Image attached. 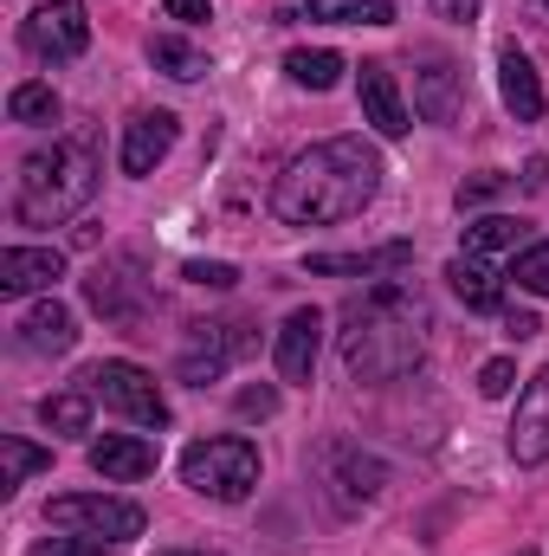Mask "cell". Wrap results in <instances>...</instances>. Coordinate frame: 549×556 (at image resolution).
I'll return each mask as SVG.
<instances>
[{
  "label": "cell",
  "mask_w": 549,
  "mask_h": 556,
  "mask_svg": "<svg viewBox=\"0 0 549 556\" xmlns=\"http://www.w3.org/2000/svg\"><path fill=\"white\" fill-rule=\"evenodd\" d=\"M375 194H382V155L362 137H330L291 155V168L272 188V207L291 227H336V220L362 214Z\"/></svg>",
  "instance_id": "6da1fadb"
},
{
  "label": "cell",
  "mask_w": 549,
  "mask_h": 556,
  "mask_svg": "<svg viewBox=\"0 0 549 556\" xmlns=\"http://www.w3.org/2000/svg\"><path fill=\"white\" fill-rule=\"evenodd\" d=\"M433 311L408 285H375L343 311V369L356 382H401L426 356Z\"/></svg>",
  "instance_id": "7a4b0ae2"
},
{
  "label": "cell",
  "mask_w": 549,
  "mask_h": 556,
  "mask_svg": "<svg viewBox=\"0 0 549 556\" xmlns=\"http://www.w3.org/2000/svg\"><path fill=\"white\" fill-rule=\"evenodd\" d=\"M91 194H98V149H91V137H65L20 162L13 220L20 227H65Z\"/></svg>",
  "instance_id": "3957f363"
},
{
  "label": "cell",
  "mask_w": 549,
  "mask_h": 556,
  "mask_svg": "<svg viewBox=\"0 0 549 556\" xmlns=\"http://www.w3.org/2000/svg\"><path fill=\"white\" fill-rule=\"evenodd\" d=\"M181 485L201 492V498H214V505H240V498H253V485H259V446L240 440V433H227V440H194V446L181 453Z\"/></svg>",
  "instance_id": "277c9868"
},
{
  "label": "cell",
  "mask_w": 549,
  "mask_h": 556,
  "mask_svg": "<svg viewBox=\"0 0 549 556\" xmlns=\"http://www.w3.org/2000/svg\"><path fill=\"white\" fill-rule=\"evenodd\" d=\"M78 382H85V395H91V402H104L111 415L137 420V427H168V402H162L155 376L137 369V363H91Z\"/></svg>",
  "instance_id": "5b68a950"
},
{
  "label": "cell",
  "mask_w": 549,
  "mask_h": 556,
  "mask_svg": "<svg viewBox=\"0 0 549 556\" xmlns=\"http://www.w3.org/2000/svg\"><path fill=\"white\" fill-rule=\"evenodd\" d=\"M46 525H52V531L98 538V544H130V538H142V505L104 498V492H65V498L46 505Z\"/></svg>",
  "instance_id": "8992f818"
},
{
  "label": "cell",
  "mask_w": 549,
  "mask_h": 556,
  "mask_svg": "<svg viewBox=\"0 0 549 556\" xmlns=\"http://www.w3.org/2000/svg\"><path fill=\"white\" fill-rule=\"evenodd\" d=\"M259 337H253V324H240V317H214V324H194L188 330V343H181V356H175V376L188 382V389H207V382H220L246 350H253Z\"/></svg>",
  "instance_id": "52a82bcc"
},
{
  "label": "cell",
  "mask_w": 549,
  "mask_h": 556,
  "mask_svg": "<svg viewBox=\"0 0 549 556\" xmlns=\"http://www.w3.org/2000/svg\"><path fill=\"white\" fill-rule=\"evenodd\" d=\"M20 39H26V52L46 59V65L78 59V52L91 46V13H85V0H39L33 20L20 26Z\"/></svg>",
  "instance_id": "ba28073f"
},
{
  "label": "cell",
  "mask_w": 549,
  "mask_h": 556,
  "mask_svg": "<svg viewBox=\"0 0 549 556\" xmlns=\"http://www.w3.org/2000/svg\"><path fill=\"white\" fill-rule=\"evenodd\" d=\"M413 111L426 124H459V111H465V72L433 46L413 52Z\"/></svg>",
  "instance_id": "9c48e42d"
},
{
  "label": "cell",
  "mask_w": 549,
  "mask_h": 556,
  "mask_svg": "<svg viewBox=\"0 0 549 556\" xmlns=\"http://www.w3.org/2000/svg\"><path fill=\"white\" fill-rule=\"evenodd\" d=\"M511 453L518 466H544L549 459V369H537L518 395V415H511Z\"/></svg>",
  "instance_id": "30bf717a"
},
{
  "label": "cell",
  "mask_w": 549,
  "mask_h": 556,
  "mask_svg": "<svg viewBox=\"0 0 549 556\" xmlns=\"http://www.w3.org/2000/svg\"><path fill=\"white\" fill-rule=\"evenodd\" d=\"M317 350H323V311H291L284 324H278V376L284 382H310V369H317Z\"/></svg>",
  "instance_id": "8fae6325"
},
{
  "label": "cell",
  "mask_w": 549,
  "mask_h": 556,
  "mask_svg": "<svg viewBox=\"0 0 549 556\" xmlns=\"http://www.w3.org/2000/svg\"><path fill=\"white\" fill-rule=\"evenodd\" d=\"M65 278V253L59 247H7L0 253V291L26 298V291H52Z\"/></svg>",
  "instance_id": "7c38bea8"
},
{
  "label": "cell",
  "mask_w": 549,
  "mask_h": 556,
  "mask_svg": "<svg viewBox=\"0 0 549 556\" xmlns=\"http://www.w3.org/2000/svg\"><path fill=\"white\" fill-rule=\"evenodd\" d=\"M356 98H362V124H375L382 137H408V104H401V85L388 65H362Z\"/></svg>",
  "instance_id": "4fadbf2b"
},
{
  "label": "cell",
  "mask_w": 549,
  "mask_h": 556,
  "mask_svg": "<svg viewBox=\"0 0 549 556\" xmlns=\"http://www.w3.org/2000/svg\"><path fill=\"white\" fill-rule=\"evenodd\" d=\"M175 117L168 111H137L130 124H124V175H155V162L175 149Z\"/></svg>",
  "instance_id": "5bb4252c"
},
{
  "label": "cell",
  "mask_w": 549,
  "mask_h": 556,
  "mask_svg": "<svg viewBox=\"0 0 549 556\" xmlns=\"http://www.w3.org/2000/svg\"><path fill=\"white\" fill-rule=\"evenodd\" d=\"M413 260L408 240H388V247H369V253H310L304 273L310 278H375V273H401Z\"/></svg>",
  "instance_id": "9a60e30c"
},
{
  "label": "cell",
  "mask_w": 549,
  "mask_h": 556,
  "mask_svg": "<svg viewBox=\"0 0 549 556\" xmlns=\"http://www.w3.org/2000/svg\"><path fill=\"white\" fill-rule=\"evenodd\" d=\"M498 98H505V111H511L518 124H537V117H544V78H537V65H531L518 46L498 52Z\"/></svg>",
  "instance_id": "2e32d148"
},
{
  "label": "cell",
  "mask_w": 549,
  "mask_h": 556,
  "mask_svg": "<svg viewBox=\"0 0 549 556\" xmlns=\"http://www.w3.org/2000/svg\"><path fill=\"white\" fill-rule=\"evenodd\" d=\"M20 350H33V356H65L72 343H78V317L59 304V298H46V304H33L20 324Z\"/></svg>",
  "instance_id": "e0dca14e"
},
{
  "label": "cell",
  "mask_w": 549,
  "mask_h": 556,
  "mask_svg": "<svg viewBox=\"0 0 549 556\" xmlns=\"http://www.w3.org/2000/svg\"><path fill=\"white\" fill-rule=\"evenodd\" d=\"M91 466H98L111 485L149 479V472H155V440H142V433H104V440H91Z\"/></svg>",
  "instance_id": "ac0fdd59"
},
{
  "label": "cell",
  "mask_w": 549,
  "mask_h": 556,
  "mask_svg": "<svg viewBox=\"0 0 549 556\" xmlns=\"http://www.w3.org/2000/svg\"><path fill=\"white\" fill-rule=\"evenodd\" d=\"M323 459H336V466H343V479H336V498H343V505L375 498V492H382V479H388V466H382V459H369L362 446H330Z\"/></svg>",
  "instance_id": "d6986e66"
},
{
  "label": "cell",
  "mask_w": 549,
  "mask_h": 556,
  "mask_svg": "<svg viewBox=\"0 0 549 556\" xmlns=\"http://www.w3.org/2000/svg\"><path fill=\"white\" fill-rule=\"evenodd\" d=\"M446 278H452V291H459L465 311H498V304H505V278L491 273L485 260H472V253H459V260L446 266Z\"/></svg>",
  "instance_id": "ffe728a7"
},
{
  "label": "cell",
  "mask_w": 549,
  "mask_h": 556,
  "mask_svg": "<svg viewBox=\"0 0 549 556\" xmlns=\"http://www.w3.org/2000/svg\"><path fill=\"white\" fill-rule=\"evenodd\" d=\"M85 298H91L104 317H117V324L137 317V285H130V273H117V266H98V273L85 278Z\"/></svg>",
  "instance_id": "44dd1931"
},
{
  "label": "cell",
  "mask_w": 549,
  "mask_h": 556,
  "mask_svg": "<svg viewBox=\"0 0 549 556\" xmlns=\"http://www.w3.org/2000/svg\"><path fill=\"white\" fill-rule=\"evenodd\" d=\"M149 65H155V72H168V78H181V85L207 78V52H194V46H188V39H175V33H155V39H149Z\"/></svg>",
  "instance_id": "7402d4cb"
},
{
  "label": "cell",
  "mask_w": 549,
  "mask_h": 556,
  "mask_svg": "<svg viewBox=\"0 0 549 556\" xmlns=\"http://www.w3.org/2000/svg\"><path fill=\"white\" fill-rule=\"evenodd\" d=\"M52 466V446H33V440H20V433H7L0 440V492H20L33 472H46Z\"/></svg>",
  "instance_id": "603a6c76"
},
{
  "label": "cell",
  "mask_w": 549,
  "mask_h": 556,
  "mask_svg": "<svg viewBox=\"0 0 549 556\" xmlns=\"http://www.w3.org/2000/svg\"><path fill=\"white\" fill-rule=\"evenodd\" d=\"M284 72H291V85H304V91H330V85L343 78V59H336L330 46H317V52L297 46V52L284 59Z\"/></svg>",
  "instance_id": "cb8c5ba5"
},
{
  "label": "cell",
  "mask_w": 549,
  "mask_h": 556,
  "mask_svg": "<svg viewBox=\"0 0 549 556\" xmlns=\"http://www.w3.org/2000/svg\"><path fill=\"white\" fill-rule=\"evenodd\" d=\"M518 233H524V220H511V214H485V220H472V227H465V253H472V260L511 253V247H518Z\"/></svg>",
  "instance_id": "d4e9b609"
},
{
  "label": "cell",
  "mask_w": 549,
  "mask_h": 556,
  "mask_svg": "<svg viewBox=\"0 0 549 556\" xmlns=\"http://www.w3.org/2000/svg\"><path fill=\"white\" fill-rule=\"evenodd\" d=\"M310 20H336V26H388L395 7L388 0H310Z\"/></svg>",
  "instance_id": "484cf974"
},
{
  "label": "cell",
  "mask_w": 549,
  "mask_h": 556,
  "mask_svg": "<svg viewBox=\"0 0 549 556\" xmlns=\"http://www.w3.org/2000/svg\"><path fill=\"white\" fill-rule=\"evenodd\" d=\"M39 420H46L52 433H91V395H85V389L46 395V402H39Z\"/></svg>",
  "instance_id": "4316f807"
},
{
  "label": "cell",
  "mask_w": 549,
  "mask_h": 556,
  "mask_svg": "<svg viewBox=\"0 0 549 556\" xmlns=\"http://www.w3.org/2000/svg\"><path fill=\"white\" fill-rule=\"evenodd\" d=\"M7 117L13 124H52L59 117V91L52 85H13L7 91Z\"/></svg>",
  "instance_id": "83f0119b"
},
{
  "label": "cell",
  "mask_w": 549,
  "mask_h": 556,
  "mask_svg": "<svg viewBox=\"0 0 549 556\" xmlns=\"http://www.w3.org/2000/svg\"><path fill=\"white\" fill-rule=\"evenodd\" d=\"M518 285H524V291H537V298H549V240L544 247H531V253H518Z\"/></svg>",
  "instance_id": "f1b7e54d"
},
{
  "label": "cell",
  "mask_w": 549,
  "mask_h": 556,
  "mask_svg": "<svg viewBox=\"0 0 549 556\" xmlns=\"http://www.w3.org/2000/svg\"><path fill=\"white\" fill-rule=\"evenodd\" d=\"M181 278H188V285H207V291H233V285H240V273H233L227 260H188Z\"/></svg>",
  "instance_id": "f546056e"
},
{
  "label": "cell",
  "mask_w": 549,
  "mask_h": 556,
  "mask_svg": "<svg viewBox=\"0 0 549 556\" xmlns=\"http://www.w3.org/2000/svg\"><path fill=\"white\" fill-rule=\"evenodd\" d=\"M511 382H518V369H511L505 356H491V363L478 369V395H485V402H505V395H511Z\"/></svg>",
  "instance_id": "4dcf8cb0"
},
{
  "label": "cell",
  "mask_w": 549,
  "mask_h": 556,
  "mask_svg": "<svg viewBox=\"0 0 549 556\" xmlns=\"http://www.w3.org/2000/svg\"><path fill=\"white\" fill-rule=\"evenodd\" d=\"M33 556H104L98 538H78V531H65V538H46V544H33Z\"/></svg>",
  "instance_id": "1f68e13d"
},
{
  "label": "cell",
  "mask_w": 549,
  "mask_h": 556,
  "mask_svg": "<svg viewBox=\"0 0 549 556\" xmlns=\"http://www.w3.org/2000/svg\"><path fill=\"white\" fill-rule=\"evenodd\" d=\"M505 181H511V175H498V168H485V175H472V181L459 188V207H478V201H491V194H505Z\"/></svg>",
  "instance_id": "d6a6232c"
},
{
  "label": "cell",
  "mask_w": 549,
  "mask_h": 556,
  "mask_svg": "<svg viewBox=\"0 0 549 556\" xmlns=\"http://www.w3.org/2000/svg\"><path fill=\"white\" fill-rule=\"evenodd\" d=\"M246 420H272L278 415V389H240V402H233Z\"/></svg>",
  "instance_id": "836d02e7"
},
{
  "label": "cell",
  "mask_w": 549,
  "mask_h": 556,
  "mask_svg": "<svg viewBox=\"0 0 549 556\" xmlns=\"http://www.w3.org/2000/svg\"><path fill=\"white\" fill-rule=\"evenodd\" d=\"M162 13H168V20H181V26H201V20H214V7H207V0H162Z\"/></svg>",
  "instance_id": "e575fe53"
},
{
  "label": "cell",
  "mask_w": 549,
  "mask_h": 556,
  "mask_svg": "<svg viewBox=\"0 0 549 556\" xmlns=\"http://www.w3.org/2000/svg\"><path fill=\"white\" fill-rule=\"evenodd\" d=\"M433 13L452 20V26H472V20H478V0H433Z\"/></svg>",
  "instance_id": "d590c367"
},
{
  "label": "cell",
  "mask_w": 549,
  "mask_h": 556,
  "mask_svg": "<svg viewBox=\"0 0 549 556\" xmlns=\"http://www.w3.org/2000/svg\"><path fill=\"white\" fill-rule=\"evenodd\" d=\"M505 330H511V337H518V343H524V337H537V330H544V324H537V317H531V311H511V317H505Z\"/></svg>",
  "instance_id": "8d00e7d4"
},
{
  "label": "cell",
  "mask_w": 549,
  "mask_h": 556,
  "mask_svg": "<svg viewBox=\"0 0 549 556\" xmlns=\"http://www.w3.org/2000/svg\"><path fill=\"white\" fill-rule=\"evenodd\" d=\"M524 181H531V188H549V155H537V162L524 168Z\"/></svg>",
  "instance_id": "74e56055"
},
{
  "label": "cell",
  "mask_w": 549,
  "mask_h": 556,
  "mask_svg": "<svg viewBox=\"0 0 549 556\" xmlns=\"http://www.w3.org/2000/svg\"><path fill=\"white\" fill-rule=\"evenodd\" d=\"M175 556H207V551H175Z\"/></svg>",
  "instance_id": "f35d334b"
}]
</instances>
